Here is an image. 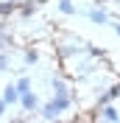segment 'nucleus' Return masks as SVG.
Listing matches in <instances>:
<instances>
[{
	"mask_svg": "<svg viewBox=\"0 0 120 123\" xmlns=\"http://www.w3.org/2000/svg\"><path fill=\"white\" fill-rule=\"evenodd\" d=\"M8 67V56H6V50H0V70H6Z\"/></svg>",
	"mask_w": 120,
	"mask_h": 123,
	"instance_id": "ddd939ff",
	"label": "nucleus"
},
{
	"mask_svg": "<svg viewBox=\"0 0 120 123\" xmlns=\"http://www.w3.org/2000/svg\"><path fill=\"white\" fill-rule=\"evenodd\" d=\"M59 11L67 14V17H73V14H78V6H75L73 0H59Z\"/></svg>",
	"mask_w": 120,
	"mask_h": 123,
	"instance_id": "6e6552de",
	"label": "nucleus"
},
{
	"mask_svg": "<svg viewBox=\"0 0 120 123\" xmlns=\"http://www.w3.org/2000/svg\"><path fill=\"white\" fill-rule=\"evenodd\" d=\"M73 106V95H53L48 104H42L39 106V115H42V120H48V123H53V120H59L61 117V112H67V109Z\"/></svg>",
	"mask_w": 120,
	"mask_h": 123,
	"instance_id": "f257e3e1",
	"label": "nucleus"
},
{
	"mask_svg": "<svg viewBox=\"0 0 120 123\" xmlns=\"http://www.w3.org/2000/svg\"><path fill=\"white\" fill-rule=\"evenodd\" d=\"M6 109H8V106H6V104H3V101H0V117L6 115Z\"/></svg>",
	"mask_w": 120,
	"mask_h": 123,
	"instance_id": "2eb2a0df",
	"label": "nucleus"
},
{
	"mask_svg": "<svg viewBox=\"0 0 120 123\" xmlns=\"http://www.w3.org/2000/svg\"><path fill=\"white\" fill-rule=\"evenodd\" d=\"M81 50H84L81 42H78V45H73V42H64V45L59 48V53L64 56V59H70V56H75V53H81Z\"/></svg>",
	"mask_w": 120,
	"mask_h": 123,
	"instance_id": "0eeeda50",
	"label": "nucleus"
},
{
	"mask_svg": "<svg viewBox=\"0 0 120 123\" xmlns=\"http://www.w3.org/2000/svg\"><path fill=\"white\" fill-rule=\"evenodd\" d=\"M20 106L25 109V112H39V106H42V101H39V95L34 90L25 92V95H20Z\"/></svg>",
	"mask_w": 120,
	"mask_h": 123,
	"instance_id": "7ed1b4c3",
	"label": "nucleus"
},
{
	"mask_svg": "<svg viewBox=\"0 0 120 123\" xmlns=\"http://www.w3.org/2000/svg\"><path fill=\"white\" fill-rule=\"evenodd\" d=\"M0 101H3L6 106H14V104H20V92H17V87L11 84V81L3 87V95H0Z\"/></svg>",
	"mask_w": 120,
	"mask_h": 123,
	"instance_id": "39448f33",
	"label": "nucleus"
},
{
	"mask_svg": "<svg viewBox=\"0 0 120 123\" xmlns=\"http://www.w3.org/2000/svg\"><path fill=\"white\" fill-rule=\"evenodd\" d=\"M98 117H101V123H117L120 112L114 104H106V106H98Z\"/></svg>",
	"mask_w": 120,
	"mask_h": 123,
	"instance_id": "20e7f679",
	"label": "nucleus"
},
{
	"mask_svg": "<svg viewBox=\"0 0 120 123\" xmlns=\"http://www.w3.org/2000/svg\"><path fill=\"white\" fill-rule=\"evenodd\" d=\"M50 87H53V95H70V87H67V81L64 78H59V76H53V81H50Z\"/></svg>",
	"mask_w": 120,
	"mask_h": 123,
	"instance_id": "423d86ee",
	"label": "nucleus"
},
{
	"mask_svg": "<svg viewBox=\"0 0 120 123\" xmlns=\"http://www.w3.org/2000/svg\"><path fill=\"white\" fill-rule=\"evenodd\" d=\"M87 17H90L92 25H109V23H112V17H109V11H106L103 6H92V8H87Z\"/></svg>",
	"mask_w": 120,
	"mask_h": 123,
	"instance_id": "f03ea898",
	"label": "nucleus"
},
{
	"mask_svg": "<svg viewBox=\"0 0 120 123\" xmlns=\"http://www.w3.org/2000/svg\"><path fill=\"white\" fill-rule=\"evenodd\" d=\"M0 34H3V28H0Z\"/></svg>",
	"mask_w": 120,
	"mask_h": 123,
	"instance_id": "a211bd4d",
	"label": "nucleus"
},
{
	"mask_svg": "<svg viewBox=\"0 0 120 123\" xmlns=\"http://www.w3.org/2000/svg\"><path fill=\"white\" fill-rule=\"evenodd\" d=\"M17 6H20V3H14V0H3V3H0V17L14 14V11H17Z\"/></svg>",
	"mask_w": 120,
	"mask_h": 123,
	"instance_id": "9d476101",
	"label": "nucleus"
},
{
	"mask_svg": "<svg viewBox=\"0 0 120 123\" xmlns=\"http://www.w3.org/2000/svg\"><path fill=\"white\" fill-rule=\"evenodd\" d=\"M109 25H112V28H114V34H117V37H120V20H112V23H109Z\"/></svg>",
	"mask_w": 120,
	"mask_h": 123,
	"instance_id": "4468645a",
	"label": "nucleus"
},
{
	"mask_svg": "<svg viewBox=\"0 0 120 123\" xmlns=\"http://www.w3.org/2000/svg\"><path fill=\"white\" fill-rule=\"evenodd\" d=\"M53 123H61V120H53Z\"/></svg>",
	"mask_w": 120,
	"mask_h": 123,
	"instance_id": "f3484780",
	"label": "nucleus"
},
{
	"mask_svg": "<svg viewBox=\"0 0 120 123\" xmlns=\"http://www.w3.org/2000/svg\"><path fill=\"white\" fill-rule=\"evenodd\" d=\"M36 8H39V3H34V0H25V6L20 8V14H23L25 20H28L31 14H36Z\"/></svg>",
	"mask_w": 120,
	"mask_h": 123,
	"instance_id": "9b49d317",
	"label": "nucleus"
},
{
	"mask_svg": "<svg viewBox=\"0 0 120 123\" xmlns=\"http://www.w3.org/2000/svg\"><path fill=\"white\" fill-rule=\"evenodd\" d=\"M3 42H6V37H3V34H0V50H3Z\"/></svg>",
	"mask_w": 120,
	"mask_h": 123,
	"instance_id": "dca6fc26",
	"label": "nucleus"
},
{
	"mask_svg": "<svg viewBox=\"0 0 120 123\" xmlns=\"http://www.w3.org/2000/svg\"><path fill=\"white\" fill-rule=\"evenodd\" d=\"M23 59H25V64H36V62H39V53L34 50V48H28V50L23 53Z\"/></svg>",
	"mask_w": 120,
	"mask_h": 123,
	"instance_id": "f8f14e48",
	"label": "nucleus"
},
{
	"mask_svg": "<svg viewBox=\"0 0 120 123\" xmlns=\"http://www.w3.org/2000/svg\"><path fill=\"white\" fill-rule=\"evenodd\" d=\"M117 123H120V120H117Z\"/></svg>",
	"mask_w": 120,
	"mask_h": 123,
	"instance_id": "6ab92c4d",
	"label": "nucleus"
},
{
	"mask_svg": "<svg viewBox=\"0 0 120 123\" xmlns=\"http://www.w3.org/2000/svg\"><path fill=\"white\" fill-rule=\"evenodd\" d=\"M14 87H17L20 95H25V92H31V78H28V76H20V78L14 81Z\"/></svg>",
	"mask_w": 120,
	"mask_h": 123,
	"instance_id": "1a4fd4ad",
	"label": "nucleus"
}]
</instances>
